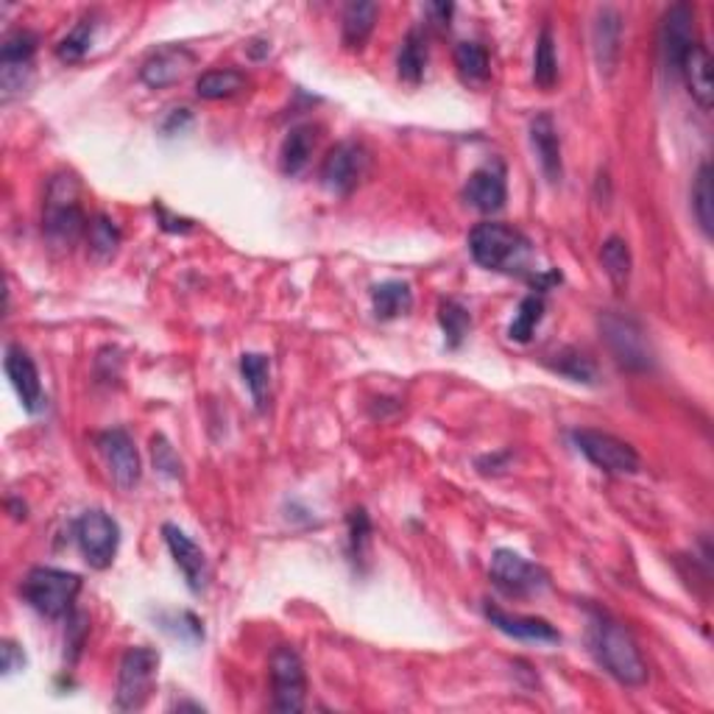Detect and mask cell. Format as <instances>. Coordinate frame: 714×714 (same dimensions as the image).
I'll use <instances>...</instances> for the list:
<instances>
[{
  "instance_id": "cell-34",
  "label": "cell",
  "mask_w": 714,
  "mask_h": 714,
  "mask_svg": "<svg viewBox=\"0 0 714 714\" xmlns=\"http://www.w3.org/2000/svg\"><path fill=\"white\" fill-rule=\"evenodd\" d=\"M87 243H90L92 257L106 263L115 257L117 246H120V232H117V227L106 218V215H95L90 221V227H87Z\"/></svg>"
},
{
  "instance_id": "cell-6",
  "label": "cell",
  "mask_w": 714,
  "mask_h": 714,
  "mask_svg": "<svg viewBox=\"0 0 714 714\" xmlns=\"http://www.w3.org/2000/svg\"><path fill=\"white\" fill-rule=\"evenodd\" d=\"M600 330L609 344L611 355L617 357V364L628 371H648L653 364L650 355L648 335L634 319L623 316V313H603L600 316Z\"/></svg>"
},
{
  "instance_id": "cell-5",
  "label": "cell",
  "mask_w": 714,
  "mask_h": 714,
  "mask_svg": "<svg viewBox=\"0 0 714 714\" xmlns=\"http://www.w3.org/2000/svg\"><path fill=\"white\" fill-rule=\"evenodd\" d=\"M160 653L154 648H129L120 659L115 706L120 712H140L154 696Z\"/></svg>"
},
{
  "instance_id": "cell-20",
  "label": "cell",
  "mask_w": 714,
  "mask_h": 714,
  "mask_svg": "<svg viewBox=\"0 0 714 714\" xmlns=\"http://www.w3.org/2000/svg\"><path fill=\"white\" fill-rule=\"evenodd\" d=\"M591 42H595V59L603 76H614L620 65V51H623V17L614 9H600L595 28H591Z\"/></svg>"
},
{
  "instance_id": "cell-40",
  "label": "cell",
  "mask_w": 714,
  "mask_h": 714,
  "mask_svg": "<svg viewBox=\"0 0 714 714\" xmlns=\"http://www.w3.org/2000/svg\"><path fill=\"white\" fill-rule=\"evenodd\" d=\"M0 656H3V673H7V676H12L14 670L26 667V653H23V650H20L12 639L3 642V648H0Z\"/></svg>"
},
{
  "instance_id": "cell-16",
  "label": "cell",
  "mask_w": 714,
  "mask_h": 714,
  "mask_svg": "<svg viewBox=\"0 0 714 714\" xmlns=\"http://www.w3.org/2000/svg\"><path fill=\"white\" fill-rule=\"evenodd\" d=\"M3 369H7L9 380H12V388L17 391L20 403L28 413H39L46 408V391H42V380H39V371L34 366L31 355H28L23 346H7V360H3Z\"/></svg>"
},
{
  "instance_id": "cell-9",
  "label": "cell",
  "mask_w": 714,
  "mask_h": 714,
  "mask_svg": "<svg viewBox=\"0 0 714 714\" xmlns=\"http://www.w3.org/2000/svg\"><path fill=\"white\" fill-rule=\"evenodd\" d=\"M492 581L508 598H531L547 589L550 575L520 552L497 550L492 559Z\"/></svg>"
},
{
  "instance_id": "cell-18",
  "label": "cell",
  "mask_w": 714,
  "mask_h": 714,
  "mask_svg": "<svg viewBox=\"0 0 714 714\" xmlns=\"http://www.w3.org/2000/svg\"><path fill=\"white\" fill-rule=\"evenodd\" d=\"M463 199L469 207L477 213H500L506 207L508 188H506V168L500 163L486 165V168L474 170L469 176L467 188H463Z\"/></svg>"
},
{
  "instance_id": "cell-31",
  "label": "cell",
  "mask_w": 714,
  "mask_h": 714,
  "mask_svg": "<svg viewBox=\"0 0 714 714\" xmlns=\"http://www.w3.org/2000/svg\"><path fill=\"white\" fill-rule=\"evenodd\" d=\"M545 319V299L541 293H531L520 302V310L513 316L511 327H508V339L517 341V344H527V341L536 335V327Z\"/></svg>"
},
{
  "instance_id": "cell-33",
  "label": "cell",
  "mask_w": 714,
  "mask_h": 714,
  "mask_svg": "<svg viewBox=\"0 0 714 714\" xmlns=\"http://www.w3.org/2000/svg\"><path fill=\"white\" fill-rule=\"evenodd\" d=\"M37 53V37L26 28L7 34L0 46V67H31V59Z\"/></svg>"
},
{
  "instance_id": "cell-28",
  "label": "cell",
  "mask_w": 714,
  "mask_h": 714,
  "mask_svg": "<svg viewBox=\"0 0 714 714\" xmlns=\"http://www.w3.org/2000/svg\"><path fill=\"white\" fill-rule=\"evenodd\" d=\"M533 81L539 90H552L559 81V56H556V39H552V28H541L539 39H536V53H533Z\"/></svg>"
},
{
  "instance_id": "cell-36",
  "label": "cell",
  "mask_w": 714,
  "mask_h": 714,
  "mask_svg": "<svg viewBox=\"0 0 714 714\" xmlns=\"http://www.w3.org/2000/svg\"><path fill=\"white\" fill-rule=\"evenodd\" d=\"M550 366L559 371V374H564L566 380H572V383H595V374H598V369H595L589 357L581 349H570V346L561 349Z\"/></svg>"
},
{
  "instance_id": "cell-37",
  "label": "cell",
  "mask_w": 714,
  "mask_h": 714,
  "mask_svg": "<svg viewBox=\"0 0 714 714\" xmlns=\"http://www.w3.org/2000/svg\"><path fill=\"white\" fill-rule=\"evenodd\" d=\"M92 31H95V26H92L90 17L78 20L76 26L67 31V37L56 46V56L62 59V62H78V59H85V53L90 51L92 46Z\"/></svg>"
},
{
  "instance_id": "cell-4",
  "label": "cell",
  "mask_w": 714,
  "mask_h": 714,
  "mask_svg": "<svg viewBox=\"0 0 714 714\" xmlns=\"http://www.w3.org/2000/svg\"><path fill=\"white\" fill-rule=\"evenodd\" d=\"M85 209L78 204V182L73 176H56L48 184L46 215H42V229L59 246H71L81 234H87Z\"/></svg>"
},
{
  "instance_id": "cell-8",
  "label": "cell",
  "mask_w": 714,
  "mask_h": 714,
  "mask_svg": "<svg viewBox=\"0 0 714 714\" xmlns=\"http://www.w3.org/2000/svg\"><path fill=\"white\" fill-rule=\"evenodd\" d=\"M572 442L581 452L589 458L600 472L609 474H637L639 472V455L628 442L617 438V435L603 433V430H575Z\"/></svg>"
},
{
  "instance_id": "cell-32",
  "label": "cell",
  "mask_w": 714,
  "mask_h": 714,
  "mask_svg": "<svg viewBox=\"0 0 714 714\" xmlns=\"http://www.w3.org/2000/svg\"><path fill=\"white\" fill-rule=\"evenodd\" d=\"M455 67L469 85H483L488 78V71H492L486 48L477 46V42H461L455 48Z\"/></svg>"
},
{
  "instance_id": "cell-21",
  "label": "cell",
  "mask_w": 714,
  "mask_h": 714,
  "mask_svg": "<svg viewBox=\"0 0 714 714\" xmlns=\"http://www.w3.org/2000/svg\"><path fill=\"white\" fill-rule=\"evenodd\" d=\"M678 76H684L689 87V95L696 98V104L703 112L712 110L714 104V78H712V56H709L706 46L701 42H692L681 62V71Z\"/></svg>"
},
{
  "instance_id": "cell-2",
  "label": "cell",
  "mask_w": 714,
  "mask_h": 714,
  "mask_svg": "<svg viewBox=\"0 0 714 714\" xmlns=\"http://www.w3.org/2000/svg\"><path fill=\"white\" fill-rule=\"evenodd\" d=\"M469 252H472L474 263L486 271L520 273L531 260V241L520 229L508 227V224L486 221L477 224L469 234Z\"/></svg>"
},
{
  "instance_id": "cell-39",
  "label": "cell",
  "mask_w": 714,
  "mask_h": 714,
  "mask_svg": "<svg viewBox=\"0 0 714 714\" xmlns=\"http://www.w3.org/2000/svg\"><path fill=\"white\" fill-rule=\"evenodd\" d=\"M151 455H154V467L160 469V472L168 474V477H182V461H179V455L174 452V447L165 442V435H154Z\"/></svg>"
},
{
  "instance_id": "cell-1",
  "label": "cell",
  "mask_w": 714,
  "mask_h": 714,
  "mask_svg": "<svg viewBox=\"0 0 714 714\" xmlns=\"http://www.w3.org/2000/svg\"><path fill=\"white\" fill-rule=\"evenodd\" d=\"M589 648L600 667L623 687H642L648 684V662L637 639L617 620L595 614L589 625Z\"/></svg>"
},
{
  "instance_id": "cell-38",
  "label": "cell",
  "mask_w": 714,
  "mask_h": 714,
  "mask_svg": "<svg viewBox=\"0 0 714 714\" xmlns=\"http://www.w3.org/2000/svg\"><path fill=\"white\" fill-rule=\"evenodd\" d=\"M369 536H371V520L364 508H355L349 513V556L352 561H360L369 550Z\"/></svg>"
},
{
  "instance_id": "cell-42",
  "label": "cell",
  "mask_w": 714,
  "mask_h": 714,
  "mask_svg": "<svg viewBox=\"0 0 714 714\" xmlns=\"http://www.w3.org/2000/svg\"><path fill=\"white\" fill-rule=\"evenodd\" d=\"M156 213H160V218H163V229H168V232H190V229H193V221H184V218H170L168 209L165 207H156Z\"/></svg>"
},
{
  "instance_id": "cell-10",
  "label": "cell",
  "mask_w": 714,
  "mask_h": 714,
  "mask_svg": "<svg viewBox=\"0 0 714 714\" xmlns=\"http://www.w3.org/2000/svg\"><path fill=\"white\" fill-rule=\"evenodd\" d=\"M271 689L277 712H302L305 709V664L291 645H280L271 653Z\"/></svg>"
},
{
  "instance_id": "cell-12",
  "label": "cell",
  "mask_w": 714,
  "mask_h": 714,
  "mask_svg": "<svg viewBox=\"0 0 714 714\" xmlns=\"http://www.w3.org/2000/svg\"><path fill=\"white\" fill-rule=\"evenodd\" d=\"M692 28H696V14L687 3H676L664 12L662 31H659V53H662V65L670 76H678L689 46L696 42Z\"/></svg>"
},
{
  "instance_id": "cell-29",
  "label": "cell",
  "mask_w": 714,
  "mask_h": 714,
  "mask_svg": "<svg viewBox=\"0 0 714 714\" xmlns=\"http://www.w3.org/2000/svg\"><path fill=\"white\" fill-rule=\"evenodd\" d=\"M241 374L246 380L248 391H252L254 405L266 410L268 388H271V360L266 355H257V352H246L241 357Z\"/></svg>"
},
{
  "instance_id": "cell-41",
  "label": "cell",
  "mask_w": 714,
  "mask_h": 714,
  "mask_svg": "<svg viewBox=\"0 0 714 714\" xmlns=\"http://www.w3.org/2000/svg\"><path fill=\"white\" fill-rule=\"evenodd\" d=\"M188 124H190V112L188 110H174V112H170L168 120L163 124V131L170 137V135H176V131H182Z\"/></svg>"
},
{
  "instance_id": "cell-19",
  "label": "cell",
  "mask_w": 714,
  "mask_h": 714,
  "mask_svg": "<svg viewBox=\"0 0 714 714\" xmlns=\"http://www.w3.org/2000/svg\"><path fill=\"white\" fill-rule=\"evenodd\" d=\"M531 145L539 156L541 174L550 184H559L561 176H564V160H561V137L559 129H556V120L547 112H539V115L531 120Z\"/></svg>"
},
{
  "instance_id": "cell-23",
  "label": "cell",
  "mask_w": 714,
  "mask_h": 714,
  "mask_svg": "<svg viewBox=\"0 0 714 714\" xmlns=\"http://www.w3.org/2000/svg\"><path fill=\"white\" fill-rule=\"evenodd\" d=\"M371 307H374L377 319L383 321L408 316V313L413 310V291H410L408 282H383V285H377L374 291H371Z\"/></svg>"
},
{
  "instance_id": "cell-43",
  "label": "cell",
  "mask_w": 714,
  "mask_h": 714,
  "mask_svg": "<svg viewBox=\"0 0 714 714\" xmlns=\"http://www.w3.org/2000/svg\"><path fill=\"white\" fill-rule=\"evenodd\" d=\"M428 12L433 14L438 26H449V17H452L455 7H452V3H430Z\"/></svg>"
},
{
  "instance_id": "cell-3",
  "label": "cell",
  "mask_w": 714,
  "mask_h": 714,
  "mask_svg": "<svg viewBox=\"0 0 714 714\" xmlns=\"http://www.w3.org/2000/svg\"><path fill=\"white\" fill-rule=\"evenodd\" d=\"M20 591H23L26 603L42 617L62 620L73 614V605L81 591V578L76 572L56 570V566H34Z\"/></svg>"
},
{
  "instance_id": "cell-11",
  "label": "cell",
  "mask_w": 714,
  "mask_h": 714,
  "mask_svg": "<svg viewBox=\"0 0 714 714\" xmlns=\"http://www.w3.org/2000/svg\"><path fill=\"white\" fill-rule=\"evenodd\" d=\"M366 165H369V154H366L364 145L352 143V140L339 143L324 156L321 184L335 195H349L357 188V182L364 179Z\"/></svg>"
},
{
  "instance_id": "cell-30",
  "label": "cell",
  "mask_w": 714,
  "mask_h": 714,
  "mask_svg": "<svg viewBox=\"0 0 714 714\" xmlns=\"http://www.w3.org/2000/svg\"><path fill=\"white\" fill-rule=\"evenodd\" d=\"M692 213L698 218V227L706 238L714 232V188H712V165L703 163L698 168L696 184H692Z\"/></svg>"
},
{
  "instance_id": "cell-27",
  "label": "cell",
  "mask_w": 714,
  "mask_h": 714,
  "mask_svg": "<svg viewBox=\"0 0 714 714\" xmlns=\"http://www.w3.org/2000/svg\"><path fill=\"white\" fill-rule=\"evenodd\" d=\"M600 263H603V271L611 280V285L617 288L620 293L628 291L634 260H630V248L623 238H617V234L605 238L603 248H600Z\"/></svg>"
},
{
  "instance_id": "cell-13",
  "label": "cell",
  "mask_w": 714,
  "mask_h": 714,
  "mask_svg": "<svg viewBox=\"0 0 714 714\" xmlns=\"http://www.w3.org/2000/svg\"><path fill=\"white\" fill-rule=\"evenodd\" d=\"M95 444H98V452L104 455L112 481H115L120 488H126V492L135 488L137 483H140L143 467H140V455H137L131 435L120 428L104 430V433L95 438Z\"/></svg>"
},
{
  "instance_id": "cell-7",
  "label": "cell",
  "mask_w": 714,
  "mask_h": 714,
  "mask_svg": "<svg viewBox=\"0 0 714 714\" xmlns=\"http://www.w3.org/2000/svg\"><path fill=\"white\" fill-rule=\"evenodd\" d=\"M76 541L78 550H81V556H85V561L92 570H106L117 556L120 527H117V522L112 520L110 513L92 508V511H85L78 517Z\"/></svg>"
},
{
  "instance_id": "cell-25",
  "label": "cell",
  "mask_w": 714,
  "mask_h": 714,
  "mask_svg": "<svg viewBox=\"0 0 714 714\" xmlns=\"http://www.w3.org/2000/svg\"><path fill=\"white\" fill-rule=\"evenodd\" d=\"M428 71V39L419 28H410L408 37L403 39L399 56H396V73L408 85H419Z\"/></svg>"
},
{
  "instance_id": "cell-26",
  "label": "cell",
  "mask_w": 714,
  "mask_h": 714,
  "mask_svg": "<svg viewBox=\"0 0 714 714\" xmlns=\"http://www.w3.org/2000/svg\"><path fill=\"white\" fill-rule=\"evenodd\" d=\"M248 78L234 67H221V71H207L195 81V92L204 101H224V98L241 95L246 90Z\"/></svg>"
},
{
  "instance_id": "cell-15",
  "label": "cell",
  "mask_w": 714,
  "mask_h": 714,
  "mask_svg": "<svg viewBox=\"0 0 714 714\" xmlns=\"http://www.w3.org/2000/svg\"><path fill=\"white\" fill-rule=\"evenodd\" d=\"M195 65V53L184 46H165L160 51L151 53L140 67V78L151 90H163V87L182 81Z\"/></svg>"
},
{
  "instance_id": "cell-35",
  "label": "cell",
  "mask_w": 714,
  "mask_h": 714,
  "mask_svg": "<svg viewBox=\"0 0 714 714\" xmlns=\"http://www.w3.org/2000/svg\"><path fill=\"white\" fill-rule=\"evenodd\" d=\"M438 321H442V330L452 349H458V346L463 344V339L469 335V330H472V316H469V310L458 299L442 302V307H438Z\"/></svg>"
},
{
  "instance_id": "cell-24",
  "label": "cell",
  "mask_w": 714,
  "mask_h": 714,
  "mask_svg": "<svg viewBox=\"0 0 714 714\" xmlns=\"http://www.w3.org/2000/svg\"><path fill=\"white\" fill-rule=\"evenodd\" d=\"M377 14L380 7L377 3H349L344 12V46L349 51H364L369 37L374 34L377 26Z\"/></svg>"
},
{
  "instance_id": "cell-14",
  "label": "cell",
  "mask_w": 714,
  "mask_h": 714,
  "mask_svg": "<svg viewBox=\"0 0 714 714\" xmlns=\"http://www.w3.org/2000/svg\"><path fill=\"white\" fill-rule=\"evenodd\" d=\"M163 536H165V545H168L170 556H174L176 566L182 570L188 589L193 591V595H202L209 584V564H207V556H204V550L195 545L193 539H190L182 527L170 525V522L168 525H163Z\"/></svg>"
},
{
  "instance_id": "cell-17",
  "label": "cell",
  "mask_w": 714,
  "mask_h": 714,
  "mask_svg": "<svg viewBox=\"0 0 714 714\" xmlns=\"http://www.w3.org/2000/svg\"><path fill=\"white\" fill-rule=\"evenodd\" d=\"M483 614H486L488 623L500 630V634L520 639V642H539V645L561 642L559 628H552V625L541 617L511 614V611H502L500 605H492V603L483 605Z\"/></svg>"
},
{
  "instance_id": "cell-22",
  "label": "cell",
  "mask_w": 714,
  "mask_h": 714,
  "mask_svg": "<svg viewBox=\"0 0 714 714\" xmlns=\"http://www.w3.org/2000/svg\"><path fill=\"white\" fill-rule=\"evenodd\" d=\"M319 143V129L310 124L288 131L280 149V168L285 176H299L310 165V156Z\"/></svg>"
}]
</instances>
